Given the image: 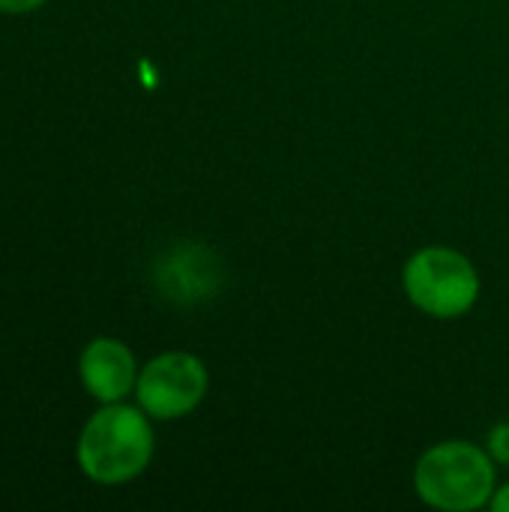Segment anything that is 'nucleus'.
Returning a JSON list of instances; mask_svg holds the SVG:
<instances>
[{"label": "nucleus", "mask_w": 509, "mask_h": 512, "mask_svg": "<svg viewBox=\"0 0 509 512\" xmlns=\"http://www.w3.org/2000/svg\"><path fill=\"white\" fill-rule=\"evenodd\" d=\"M138 372L141 369H138L132 348L108 336L93 339L81 351V360H78V375H81L84 390L102 405L123 402L129 393H135Z\"/></svg>", "instance_id": "5"}, {"label": "nucleus", "mask_w": 509, "mask_h": 512, "mask_svg": "<svg viewBox=\"0 0 509 512\" xmlns=\"http://www.w3.org/2000/svg\"><path fill=\"white\" fill-rule=\"evenodd\" d=\"M480 273L468 255L450 246H423L402 267V291L408 303L435 318H465L480 300Z\"/></svg>", "instance_id": "3"}, {"label": "nucleus", "mask_w": 509, "mask_h": 512, "mask_svg": "<svg viewBox=\"0 0 509 512\" xmlns=\"http://www.w3.org/2000/svg\"><path fill=\"white\" fill-rule=\"evenodd\" d=\"M489 510L509 512V483H504V486H498V489H495V495H492V501H489Z\"/></svg>", "instance_id": "8"}, {"label": "nucleus", "mask_w": 509, "mask_h": 512, "mask_svg": "<svg viewBox=\"0 0 509 512\" xmlns=\"http://www.w3.org/2000/svg\"><path fill=\"white\" fill-rule=\"evenodd\" d=\"M486 447L471 441H441L414 465L417 498L438 512H477L489 507L498 474Z\"/></svg>", "instance_id": "2"}, {"label": "nucleus", "mask_w": 509, "mask_h": 512, "mask_svg": "<svg viewBox=\"0 0 509 512\" xmlns=\"http://www.w3.org/2000/svg\"><path fill=\"white\" fill-rule=\"evenodd\" d=\"M153 426L147 411L126 402L102 405L81 429L75 459L87 480L123 486L141 477L153 459Z\"/></svg>", "instance_id": "1"}, {"label": "nucleus", "mask_w": 509, "mask_h": 512, "mask_svg": "<svg viewBox=\"0 0 509 512\" xmlns=\"http://www.w3.org/2000/svg\"><path fill=\"white\" fill-rule=\"evenodd\" d=\"M486 453L492 456L495 465L509 468V420L492 426V432L486 435Z\"/></svg>", "instance_id": "6"}, {"label": "nucleus", "mask_w": 509, "mask_h": 512, "mask_svg": "<svg viewBox=\"0 0 509 512\" xmlns=\"http://www.w3.org/2000/svg\"><path fill=\"white\" fill-rule=\"evenodd\" d=\"M210 387L207 366L189 351H165L153 357L135 384V399L150 420H180L192 414Z\"/></svg>", "instance_id": "4"}, {"label": "nucleus", "mask_w": 509, "mask_h": 512, "mask_svg": "<svg viewBox=\"0 0 509 512\" xmlns=\"http://www.w3.org/2000/svg\"><path fill=\"white\" fill-rule=\"evenodd\" d=\"M45 0H0V12L6 15H24V12H33L39 9Z\"/></svg>", "instance_id": "7"}]
</instances>
